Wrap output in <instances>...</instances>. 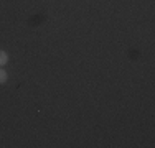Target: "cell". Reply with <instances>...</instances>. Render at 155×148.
I'll return each mask as SVG.
<instances>
[{"label":"cell","mask_w":155,"mask_h":148,"mask_svg":"<svg viewBox=\"0 0 155 148\" xmlns=\"http://www.w3.org/2000/svg\"><path fill=\"white\" fill-rule=\"evenodd\" d=\"M7 61H8V54H7L5 51H2V50H0V66L7 64Z\"/></svg>","instance_id":"6da1fadb"},{"label":"cell","mask_w":155,"mask_h":148,"mask_svg":"<svg viewBox=\"0 0 155 148\" xmlns=\"http://www.w3.org/2000/svg\"><path fill=\"white\" fill-rule=\"evenodd\" d=\"M7 82V72L0 68V84H5Z\"/></svg>","instance_id":"7a4b0ae2"}]
</instances>
